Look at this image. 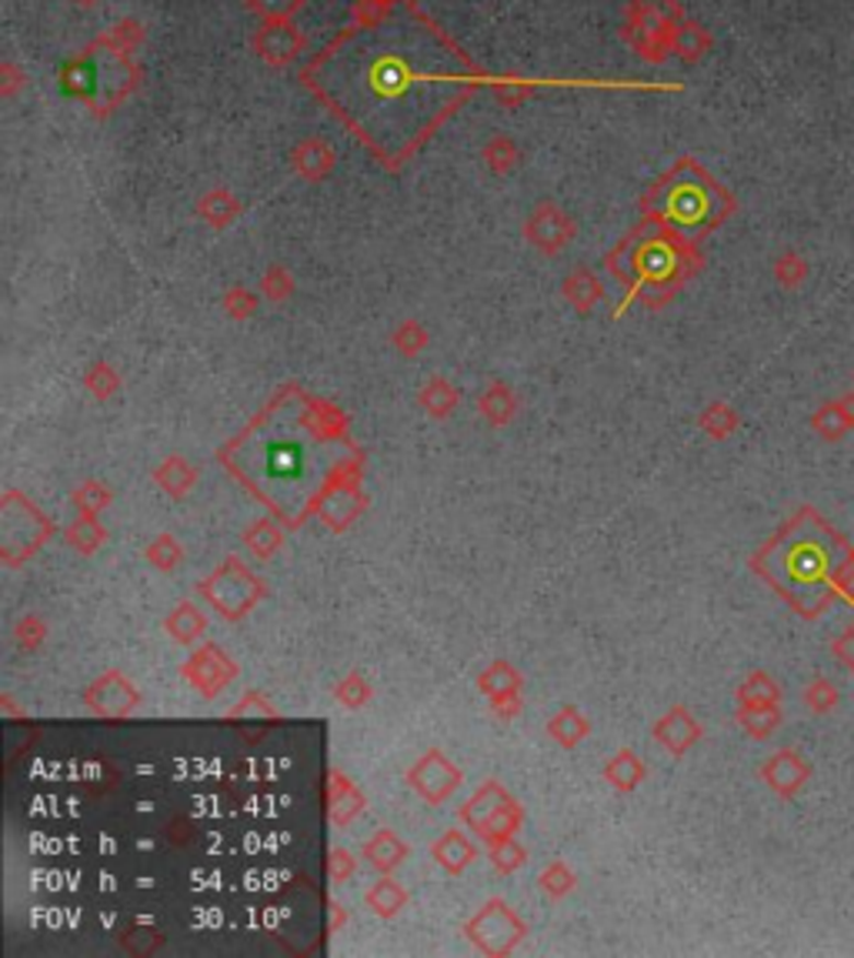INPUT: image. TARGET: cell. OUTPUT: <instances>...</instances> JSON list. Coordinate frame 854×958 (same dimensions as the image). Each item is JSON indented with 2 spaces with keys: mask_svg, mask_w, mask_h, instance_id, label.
Wrapping results in <instances>:
<instances>
[{
  "mask_svg": "<svg viewBox=\"0 0 854 958\" xmlns=\"http://www.w3.org/2000/svg\"><path fill=\"white\" fill-rule=\"evenodd\" d=\"M851 551L847 538L815 507H802L758 554V571L802 618H821L834 601V574Z\"/></svg>",
  "mask_w": 854,
  "mask_h": 958,
  "instance_id": "1",
  "label": "cell"
},
{
  "mask_svg": "<svg viewBox=\"0 0 854 958\" xmlns=\"http://www.w3.org/2000/svg\"><path fill=\"white\" fill-rule=\"evenodd\" d=\"M250 47L268 68H291L307 50V37L294 27V21H265L254 31Z\"/></svg>",
  "mask_w": 854,
  "mask_h": 958,
  "instance_id": "2",
  "label": "cell"
},
{
  "mask_svg": "<svg viewBox=\"0 0 854 958\" xmlns=\"http://www.w3.org/2000/svg\"><path fill=\"white\" fill-rule=\"evenodd\" d=\"M811 779V764L802 758V751L795 748H784L777 751L768 764H764V782L781 795V798H795L805 782Z\"/></svg>",
  "mask_w": 854,
  "mask_h": 958,
  "instance_id": "3",
  "label": "cell"
},
{
  "mask_svg": "<svg viewBox=\"0 0 854 958\" xmlns=\"http://www.w3.org/2000/svg\"><path fill=\"white\" fill-rule=\"evenodd\" d=\"M711 47H714V37H711V31H707L704 24L688 21V17H681V21L675 24V31H671V54L681 57L685 63H698V60H704Z\"/></svg>",
  "mask_w": 854,
  "mask_h": 958,
  "instance_id": "4",
  "label": "cell"
},
{
  "mask_svg": "<svg viewBox=\"0 0 854 958\" xmlns=\"http://www.w3.org/2000/svg\"><path fill=\"white\" fill-rule=\"evenodd\" d=\"M291 167L301 171L311 180H320V177H327L335 171V148L327 141H320V138H304L291 154Z\"/></svg>",
  "mask_w": 854,
  "mask_h": 958,
  "instance_id": "5",
  "label": "cell"
},
{
  "mask_svg": "<svg viewBox=\"0 0 854 958\" xmlns=\"http://www.w3.org/2000/svg\"><path fill=\"white\" fill-rule=\"evenodd\" d=\"M304 448L297 441L284 437V441H274L268 448V475L281 484H291L297 478H304Z\"/></svg>",
  "mask_w": 854,
  "mask_h": 958,
  "instance_id": "6",
  "label": "cell"
},
{
  "mask_svg": "<svg viewBox=\"0 0 854 958\" xmlns=\"http://www.w3.org/2000/svg\"><path fill=\"white\" fill-rule=\"evenodd\" d=\"M811 428H815V434L824 437L828 444H838L841 437H847V434L854 431V424H851V418H847V411H844L841 401H824V405L811 414Z\"/></svg>",
  "mask_w": 854,
  "mask_h": 958,
  "instance_id": "7",
  "label": "cell"
},
{
  "mask_svg": "<svg viewBox=\"0 0 854 958\" xmlns=\"http://www.w3.org/2000/svg\"><path fill=\"white\" fill-rule=\"evenodd\" d=\"M60 81H63V91H68L71 97H81V101H91L94 87L101 84V78H97V71H94L91 57H74V60L68 63V68H63Z\"/></svg>",
  "mask_w": 854,
  "mask_h": 958,
  "instance_id": "8",
  "label": "cell"
},
{
  "mask_svg": "<svg viewBox=\"0 0 854 958\" xmlns=\"http://www.w3.org/2000/svg\"><path fill=\"white\" fill-rule=\"evenodd\" d=\"M488 84H491L494 97L501 101V107L524 104V101L535 94V87H538V81H528V78H491Z\"/></svg>",
  "mask_w": 854,
  "mask_h": 958,
  "instance_id": "9",
  "label": "cell"
},
{
  "mask_svg": "<svg viewBox=\"0 0 854 958\" xmlns=\"http://www.w3.org/2000/svg\"><path fill=\"white\" fill-rule=\"evenodd\" d=\"M481 157H484V164H488L491 171L504 174V171H511V167L520 161V151H517V144H514L507 135H494V138L484 144Z\"/></svg>",
  "mask_w": 854,
  "mask_h": 958,
  "instance_id": "10",
  "label": "cell"
},
{
  "mask_svg": "<svg viewBox=\"0 0 854 958\" xmlns=\"http://www.w3.org/2000/svg\"><path fill=\"white\" fill-rule=\"evenodd\" d=\"M838 701H841V691L834 688L831 678H815V681L805 688V705H808V712H815V715H828V712H834V709H838Z\"/></svg>",
  "mask_w": 854,
  "mask_h": 958,
  "instance_id": "11",
  "label": "cell"
},
{
  "mask_svg": "<svg viewBox=\"0 0 854 958\" xmlns=\"http://www.w3.org/2000/svg\"><path fill=\"white\" fill-rule=\"evenodd\" d=\"M774 278H777V284L781 288H802L805 284V278H808V261L802 258L798 250H784L781 258L774 261Z\"/></svg>",
  "mask_w": 854,
  "mask_h": 958,
  "instance_id": "12",
  "label": "cell"
},
{
  "mask_svg": "<svg viewBox=\"0 0 854 958\" xmlns=\"http://www.w3.org/2000/svg\"><path fill=\"white\" fill-rule=\"evenodd\" d=\"M141 40H144V27H141L138 21H120V24L110 27V34L104 37V44L110 47V54H120V57L134 54V50L141 47Z\"/></svg>",
  "mask_w": 854,
  "mask_h": 958,
  "instance_id": "13",
  "label": "cell"
},
{
  "mask_svg": "<svg viewBox=\"0 0 854 958\" xmlns=\"http://www.w3.org/2000/svg\"><path fill=\"white\" fill-rule=\"evenodd\" d=\"M307 4V0H247V8L260 21H294V14Z\"/></svg>",
  "mask_w": 854,
  "mask_h": 958,
  "instance_id": "14",
  "label": "cell"
},
{
  "mask_svg": "<svg viewBox=\"0 0 854 958\" xmlns=\"http://www.w3.org/2000/svg\"><path fill=\"white\" fill-rule=\"evenodd\" d=\"M741 698L748 701V709H761V705H777V685L768 678V675H754L745 688H741Z\"/></svg>",
  "mask_w": 854,
  "mask_h": 958,
  "instance_id": "15",
  "label": "cell"
},
{
  "mask_svg": "<svg viewBox=\"0 0 854 958\" xmlns=\"http://www.w3.org/2000/svg\"><path fill=\"white\" fill-rule=\"evenodd\" d=\"M745 725H748V732H751L754 738H768V735L781 725V715H777L774 705H761V709L745 712Z\"/></svg>",
  "mask_w": 854,
  "mask_h": 958,
  "instance_id": "16",
  "label": "cell"
},
{
  "mask_svg": "<svg viewBox=\"0 0 854 958\" xmlns=\"http://www.w3.org/2000/svg\"><path fill=\"white\" fill-rule=\"evenodd\" d=\"M834 592H838V598H841L844 605L854 608V548L844 554L841 568H838V574H834Z\"/></svg>",
  "mask_w": 854,
  "mask_h": 958,
  "instance_id": "17",
  "label": "cell"
},
{
  "mask_svg": "<svg viewBox=\"0 0 854 958\" xmlns=\"http://www.w3.org/2000/svg\"><path fill=\"white\" fill-rule=\"evenodd\" d=\"M831 655H834V662L847 671V675H854V621L834 638L831 642Z\"/></svg>",
  "mask_w": 854,
  "mask_h": 958,
  "instance_id": "18",
  "label": "cell"
},
{
  "mask_svg": "<svg viewBox=\"0 0 854 958\" xmlns=\"http://www.w3.org/2000/svg\"><path fill=\"white\" fill-rule=\"evenodd\" d=\"M0 78H4V84H0V94H4V97H14L17 87L24 84V81H21V71H17V63H11V60H4V68H0Z\"/></svg>",
  "mask_w": 854,
  "mask_h": 958,
  "instance_id": "19",
  "label": "cell"
},
{
  "mask_svg": "<svg viewBox=\"0 0 854 958\" xmlns=\"http://www.w3.org/2000/svg\"><path fill=\"white\" fill-rule=\"evenodd\" d=\"M841 405H844V411H847V418H851V424H854V392H851V395H844V398H841Z\"/></svg>",
  "mask_w": 854,
  "mask_h": 958,
  "instance_id": "20",
  "label": "cell"
},
{
  "mask_svg": "<svg viewBox=\"0 0 854 958\" xmlns=\"http://www.w3.org/2000/svg\"><path fill=\"white\" fill-rule=\"evenodd\" d=\"M74 4H78L81 11H94V8L101 4V0H74Z\"/></svg>",
  "mask_w": 854,
  "mask_h": 958,
  "instance_id": "21",
  "label": "cell"
},
{
  "mask_svg": "<svg viewBox=\"0 0 854 958\" xmlns=\"http://www.w3.org/2000/svg\"><path fill=\"white\" fill-rule=\"evenodd\" d=\"M851 377H854V374H851Z\"/></svg>",
  "mask_w": 854,
  "mask_h": 958,
  "instance_id": "22",
  "label": "cell"
}]
</instances>
